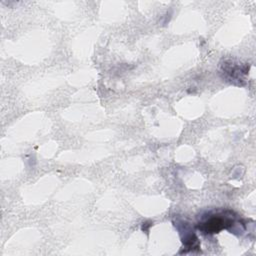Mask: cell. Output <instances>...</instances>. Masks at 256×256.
Wrapping results in <instances>:
<instances>
[{"instance_id":"obj_2","label":"cell","mask_w":256,"mask_h":256,"mask_svg":"<svg viewBox=\"0 0 256 256\" xmlns=\"http://www.w3.org/2000/svg\"><path fill=\"white\" fill-rule=\"evenodd\" d=\"M177 224L178 225H176V226L178 227V230L181 234L182 242H183V245L185 246V248L190 251H193L194 249L199 248L198 238L195 235V233L189 229L188 224L184 223V222H181V223L177 222Z\"/></svg>"},{"instance_id":"obj_1","label":"cell","mask_w":256,"mask_h":256,"mask_svg":"<svg viewBox=\"0 0 256 256\" xmlns=\"http://www.w3.org/2000/svg\"><path fill=\"white\" fill-rule=\"evenodd\" d=\"M197 229L204 234L219 233L224 229L235 232H243L245 230L244 224L235 219L234 212L230 210L212 211L201 217L197 224Z\"/></svg>"}]
</instances>
